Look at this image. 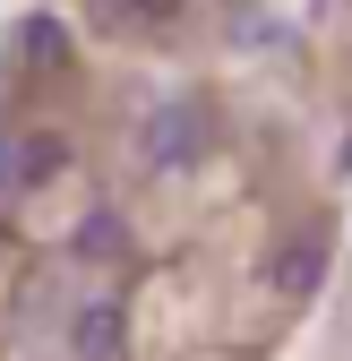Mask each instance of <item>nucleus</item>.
<instances>
[{
	"mask_svg": "<svg viewBox=\"0 0 352 361\" xmlns=\"http://www.w3.org/2000/svg\"><path fill=\"white\" fill-rule=\"evenodd\" d=\"M138 155H146L155 172H189V164L206 155V104H155V112L138 121Z\"/></svg>",
	"mask_w": 352,
	"mask_h": 361,
	"instance_id": "1",
	"label": "nucleus"
},
{
	"mask_svg": "<svg viewBox=\"0 0 352 361\" xmlns=\"http://www.w3.org/2000/svg\"><path fill=\"white\" fill-rule=\"evenodd\" d=\"M267 284H275V293H318V284H327V250H318V241H284L275 267H267Z\"/></svg>",
	"mask_w": 352,
	"mask_h": 361,
	"instance_id": "2",
	"label": "nucleus"
},
{
	"mask_svg": "<svg viewBox=\"0 0 352 361\" xmlns=\"http://www.w3.org/2000/svg\"><path fill=\"white\" fill-rule=\"evenodd\" d=\"M69 344H77V361H112L120 353V310L112 301H86L77 327H69Z\"/></svg>",
	"mask_w": 352,
	"mask_h": 361,
	"instance_id": "3",
	"label": "nucleus"
},
{
	"mask_svg": "<svg viewBox=\"0 0 352 361\" xmlns=\"http://www.w3.org/2000/svg\"><path fill=\"white\" fill-rule=\"evenodd\" d=\"M18 61H26V69H61V61H69V26H61V18H26V26H18Z\"/></svg>",
	"mask_w": 352,
	"mask_h": 361,
	"instance_id": "4",
	"label": "nucleus"
},
{
	"mask_svg": "<svg viewBox=\"0 0 352 361\" xmlns=\"http://www.w3.org/2000/svg\"><path fill=\"white\" fill-rule=\"evenodd\" d=\"M61 164H69L61 138H18V180H9V190H34V180H52Z\"/></svg>",
	"mask_w": 352,
	"mask_h": 361,
	"instance_id": "5",
	"label": "nucleus"
},
{
	"mask_svg": "<svg viewBox=\"0 0 352 361\" xmlns=\"http://www.w3.org/2000/svg\"><path fill=\"white\" fill-rule=\"evenodd\" d=\"M120 250V215H86L77 224V258H112Z\"/></svg>",
	"mask_w": 352,
	"mask_h": 361,
	"instance_id": "6",
	"label": "nucleus"
},
{
	"mask_svg": "<svg viewBox=\"0 0 352 361\" xmlns=\"http://www.w3.org/2000/svg\"><path fill=\"white\" fill-rule=\"evenodd\" d=\"M9 180H18V138L0 129V190H9Z\"/></svg>",
	"mask_w": 352,
	"mask_h": 361,
	"instance_id": "7",
	"label": "nucleus"
},
{
	"mask_svg": "<svg viewBox=\"0 0 352 361\" xmlns=\"http://www.w3.org/2000/svg\"><path fill=\"white\" fill-rule=\"evenodd\" d=\"M181 0H129V18H172Z\"/></svg>",
	"mask_w": 352,
	"mask_h": 361,
	"instance_id": "8",
	"label": "nucleus"
},
{
	"mask_svg": "<svg viewBox=\"0 0 352 361\" xmlns=\"http://www.w3.org/2000/svg\"><path fill=\"white\" fill-rule=\"evenodd\" d=\"M344 172H352V138H344Z\"/></svg>",
	"mask_w": 352,
	"mask_h": 361,
	"instance_id": "9",
	"label": "nucleus"
}]
</instances>
